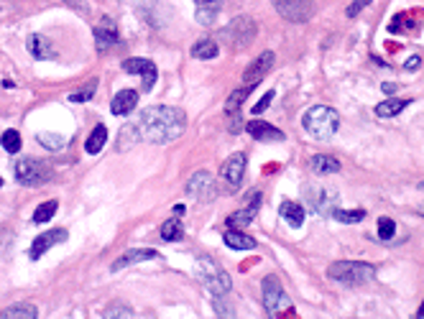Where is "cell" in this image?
<instances>
[{
  "label": "cell",
  "instance_id": "6da1fadb",
  "mask_svg": "<svg viewBox=\"0 0 424 319\" xmlns=\"http://www.w3.org/2000/svg\"><path fill=\"white\" fill-rule=\"evenodd\" d=\"M184 125H187L184 110L172 108V105L146 108L141 113V117H138L141 140H149V143H156V146H164V143L177 140L184 133Z\"/></svg>",
  "mask_w": 424,
  "mask_h": 319
},
{
  "label": "cell",
  "instance_id": "7a4b0ae2",
  "mask_svg": "<svg viewBox=\"0 0 424 319\" xmlns=\"http://www.w3.org/2000/svg\"><path fill=\"white\" fill-rule=\"evenodd\" d=\"M302 128H304V133L309 138L327 140L338 133L340 117H338V113L332 108H327V105H314V108H309L304 115H302Z\"/></svg>",
  "mask_w": 424,
  "mask_h": 319
},
{
  "label": "cell",
  "instance_id": "3957f363",
  "mask_svg": "<svg viewBox=\"0 0 424 319\" xmlns=\"http://www.w3.org/2000/svg\"><path fill=\"white\" fill-rule=\"evenodd\" d=\"M327 279L343 286H368L376 279V265L363 263V261H338L327 268Z\"/></svg>",
  "mask_w": 424,
  "mask_h": 319
},
{
  "label": "cell",
  "instance_id": "277c9868",
  "mask_svg": "<svg viewBox=\"0 0 424 319\" xmlns=\"http://www.w3.org/2000/svg\"><path fill=\"white\" fill-rule=\"evenodd\" d=\"M197 265H199V279H202V284L207 286V291H210L212 296H228L230 294L233 281H230L228 271H225L215 258L202 256L199 261H197Z\"/></svg>",
  "mask_w": 424,
  "mask_h": 319
},
{
  "label": "cell",
  "instance_id": "5b68a950",
  "mask_svg": "<svg viewBox=\"0 0 424 319\" xmlns=\"http://www.w3.org/2000/svg\"><path fill=\"white\" fill-rule=\"evenodd\" d=\"M16 179L24 187H39V184H47L51 179V169L44 161H39V158L26 156V158H21L16 164Z\"/></svg>",
  "mask_w": 424,
  "mask_h": 319
},
{
  "label": "cell",
  "instance_id": "8992f818",
  "mask_svg": "<svg viewBox=\"0 0 424 319\" xmlns=\"http://www.w3.org/2000/svg\"><path fill=\"white\" fill-rule=\"evenodd\" d=\"M256 33H259V28H256V21H253V18L238 16L222 28L220 36L228 41V44H233L236 49H245L253 39H256Z\"/></svg>",
  "mask_w": 424,
  "mask_h": 319
},
{
  "label": "cell",
  "instance_id": "52a82bcc",
  "mask_svg": "<svg viewBox=\"0 0 424 319\" xmlns=\"http://www.w3.org/2000/svg\"><path fill=\"white\" fill-rule=\"evenodd\" d=\"M302 195H304V202L317 215H330L338 207V192H332L330 187H312V184H307L302 189Z\"/></svg>",
  "mask_w": 424,
  "mask_h": 319
},
{
  "label": "cell",
  "instance_id": "ba28073f",
  "mask_svg": "<svg viewBox=\"0 0 424 319\" xmlns=\"http://www.w3.org/2000/svg\"><path fill=\"white\" fill-rule=\"evenodd\" d=\"M274 8L291 24H307L314 13V0H274Z\"/></svg>",
  "mask_w": 424,
  "mask_h": 319
},
{
  "label": "cell",
  "instance_id": "9c48e42d",
  "mask_svg": "<svg viewBox=\"0 0 424 319\" xmlns=\"http://www.w3.org/2000/svg\"><path fill=\"white\" fill-rule=\"evenodd\" d=\"M187 195L197 202H210L218 195V184L210 172H197L192 174V179L187 181Z\"/></svg>",
  "mask_w": 424,
  "mask_h": 319
},
{
  "label": "cell",
  "instance_id": "30bf717a",
  "mask_svg": "<svg viewBox=\"0 0 424 319\" xmlns=\"http://www.w3.org/2000/svg\"><path fill=\"white\" fill-rule=\"evenodd\" d=\"M286 304H289V299H286V291H284L282 281L276 279L274 273L266 276V279H263V309H266L268 314H276V311L282 309V306H286Z\"/></svg>",
  "mask_w": 424,
  "mask_h": 319
},
{
  "label": "cell",
  "instance_id": "8fae6325",
  "mask_svg": "<svg viewBox=\"0 0 424 319\" xmlns=\"http://www.w3.org/2000/svg\"><path fill=\"white\" fill-rule=\"evenodd\" d=\"M123 72H128V74H141L143 90H146V92L154 90V85H156V79H158L156 64L149 62V59H141V56H131V59H126V62H123Z\"/></svg>",
  "mask_w": 424,
  "mask_h": 319
},
{
  "label": "cell",
  "instance_id": "7c38bea8",
  "mask_svg": "<svg viewBox=\"0 0 424 319\" xmlns=\"http://www.w3.org/2000/svg\"><path fill=\"white\" fill-rule=\"evenodd\" d=\"M70 238V233L64 230V227H54V230H47V233H41L36 240L31 243V250H28V258L31 261H39L47 250H51L54 245H59V243H64Z\"/></svg>",
  "mask_w": 424,
  "mask_h": 319
},
{
  "label": "cell",
  "instance_id": "4fadbf2b",
  "mask_svg": "<svg viewBox=\"0 0 424 319\" xmlns=\"http://www.w3.org/2000/svg\"><path fill=\"white\" fill-rule=\"evenodd\" d=\"M95 44H97V51H108V49L118 47L120 41V33H118V26L113 18H102L100 24L95 26Z\"/></svg>",
  "mask_w": 424,
  "mask_h": 319
},
{
  "label": "cell",
  "instance_id": "5bb4252c",
  "mask_svg": "<svg viewBox=\"0 0 424 319\" xmlns=\"http://www.w3.org/2000/svg\"><path fill=\"white\" fill-rule=\"evenodd\" d=\"M243 177H245V154L238 151V154H233L228 161L222 164V179L228 181L233 189H238L243 184Z\"/></svg>",
  "mask_w": 424,
  "mask_h": 319
},
{
  "label": "cell",
  "instance_id": "9a60e30c",
  "mask_svg": "<svg viewBox=\"0 0 424 319\" xmlns=\"http://www.w3.org/2000/svg\"><path fill=\"white\" fill-rule=\"evenodd\" d=\"M271 69H274V51H263V54L243 72V82L245 85H259L261 79L266 77Z\"/></svg>",
  "mask_w": 424,
  "mask_h": 319
},
{
  "label": "cell",
  "instance_id": "2e32d148",
  "mask_svg": "<svg viewBox=\"0 0 424 319\" xmlns=\"http://www.w3.org/2000/svg\"><path fill=\"white\" fill-rule=\"evenodd\" d=\"M245 131L251 136L253 140H261V143H282L284 140V133L279 128H274L271 123H263V120H251L245 125Z\"/></svg>",
  "mask_w": 424,
  "mask_h": 319
},
{
  "label": "cell",
  "instance_id": "e0dca14e",
  "mask_svg": "<svg viewBox=\"0 0 424 319\" xmlns=\"http://www.w3.org/2000/svg\"><path fill=\"white\" fill-rule=\"evenodd\" d=\"M154 258H158L156 250H151V248H131V250H126V253H123V256H120L118 261L111 265V271H123V268H128V265L143 263V261H154Z\"/></svg>",
  "mask_w": 424,
  "mask_h": 319
},
{
  "label": "cell",
  "instance_id": "ac0fdd59",
  "mask_svg": "<svg viewBox=\"0 0 424 319\" xmlns=\"http://www.w3.org/2000/svg\"><path fill=\"white\" fill-rule=\"evenodd\" d=\"M259 207H261V195H253V199L245 204L243 210H238L230 215L228 227H233V230H238V227H248L253 220H256V215H259Z\"/></svg>",
  "mask_w": 424,
  "mask_h": 319
},
{
  "label": "cell",
  "instance_id": "d6986e66",
  "mask_svg": "<svg viewBox=\"0 0 424 319\" xmlns=\"http://www.w3.org/2000/svg\"><path fill=\"white\" fill-rule=\"evenodd\" d=\"M136 105H138V92H136V90H120V92L113 97L111 110H113V115L126 117L133 113Z\"/></svg>",
  "mask_w": 424,
  "mask_h": 319
},
{
  "label": "cell",
  "instance_id": "ffe728a7",
  "mask_svg": "<svg viewBox=\"0 0 424 319\" xmlns=\"http://www.w3.org/2000/svg\"><path fill=\"white\" fill-rule=\"evenodd\" d=\"M26 49H28V54L33 56V59H54L56 51L54 47H51V41L47 39V36H41V33H31L28 39H26Z\"/></svg>",
  "mask_w": 424,
  "mask_h": 319
},
{
  "label": "cell",
  "instance_id": "44dd1931",
  "mask_svg": "<svg viewBox=\"0 0 424 319\" xmlns=\"http://www.w3.org/2000/svg\"><path fill=\"white\" fill-rule=\"evenodd\" d=\"M279 212H282V218L286 220V225L294 227V230L304 225L307 210L299 202H289V199H286V202H282V210H279Z\"/></svg>",
  "mask_w": 424,
  "mask_h": 319
},
{
  "label": "cell",
  "instance_id": "7402d4cb",
  "mask_svg": "<svg viewBox=\"0 0 424 319\" xmlns=\"http://www.w3.org/2000/svg\"><path fill=\"white\" fill-rule=\"evenodd\" d=\"M309 169L314 174H338L340 172V161L335 156H327V154H317L309 158Z\"/></svg>",
  "mask_w": 424,
  "mask_h": 319
},
{
  "label": "cell",
  "instance_id": "603a6c76",
  "mask_svg": "<svg viewBox=\"0 0 424 319\" xmlns=\"http://www.w3.org/2000/svg\"><path fill=\"white\" fill-rule=\"evenodd\" d=\"M105 143H108V128L105 125H95L92 128V133L87 136V140H85V151L90 156H95V154H100L102 148H105Z\"/></svg>",
  "mask_w": 424,
  "mask_h": 319
},
{
  "label": "cell",
  "instance_id": "cb8c5ba5",
  "mask_svg": "<svg viewBox=\"0 0 424 319\" xmlns=\"http://www.w3.org/2000/svg\"><path fill=\"white\" fill-rule=\"evenodd\" d=\"M39 311L33 304H13V306H6L0 311V319H36Z\"/></svg>",
  "mask_w": 424,
  "mask_h": 319
},
{
  "label": "cell",
  "instance_id": "d4e9b609",
  "mask_svg": "<svg viewBox=\"0 0 424 319\" xmlns=\"http://www.w3.org/2000/svg\"><path fill=\"white\" fill-rule=\"evenodd\" d=\"M222 240H225V245L233 250H253L256 248V240H253L251 235L238 233V230H228V233L222 235Z\"/></svg>",
  "mask_w": 424,
  "mask_h": 319
},
{
  "label": "cell",
  "instance_id": "484cf974",
  "mask_svg": "<svg viewBox=\"0 0 424 319\" xmlns=\"http://www.w3.org/2000/svg\"><path fill=\"white\" fill-rule=\"evenodd\" d=\"M218 54H220V49H218V44L212 39L197 41L195 47H192V56H195V59H202V62H210V59H215Z\"/></svg>",
  "mask_w": 424,
  "mask_h": 319
},
{
  "label": "cell",
  "instance_id": "4316f807",
  "mask_svg": "<svg viewBox=\"0 0 424 319\" xmlns=\"http://www.w3.org/2000/svg\"><path fill=\"white\" fill-rule=\"evenodd\" d=\"M404 108H409V100H399V97H393V100L378 102V105H376V115L378 117H393V115H399Z\"/></svg>",
  "mask_w": 424,
  "mask_h": 319
},
{
  "label": "cell",
  "instance_id": "83f0119b",
  "mask_svg": "<svg viewBox=\"0 0 424 319\" xmlns=\"http://www.w3.org/2000/svg\"><path fill=\"white\" fill-rule=\"evenodd\" d=\"M161 238H164L166 243H179L181 238H184V227H181V222L177 215H174L172 220H166L164 225H161Z\"/></svg>",
  "mask_w": 424,
  "mask_h": 319
},
{
  "label": "cell",
  "instance_id": "f1b7e54d",
  "mask_svg": "<svg viewBox=\"0 0 424 319\" xmlns=\"http://www.w3.org/2000/svg\"><path fill=\"white\" fill-rule=\"evenodd\" d=\"M218 13H220V3H204V6L197 8L195 18L199 26H212L215 24V18H218Z\"/></svg>",
  "mask_w": 424,
  "mask_h": 319
},
{
  "label": "cell",
  "instance_id": "f546056e",
  "mask_svg": "<svg viewBox=\"0 0 424 319\" xmlns=\"http://www.w3.org/2000/svg\"><path fill=\"white\" fill-rule=\"evenodd\" d=\"M256 90V85H245V87H240V90H236V92L230 95L228 97V102H225V110H228L230 115H236L238 110H240V105L245 102V97Z\"/></svg>",
  "mask_w": 424,
  "mask_h": 319
},
{
  "label": "cell",
  "instance_id": "4dcf8cb0",
  "mask_svg": "<svg viewBox=\"0 0 424 319\" xmlns=\"http://www.w3.org/2000/svg\"><path fill=\"white\" fill-rule=\"evenodd\" d=\"M141 140V133H138V125H123L120 128V138H118V151H128V148Z\"/></svg>",
  "mask_w": 424,
  "mask_h": 319
},
{
  "label": "cell",
  "instance_id": "1f68e13d",
  "mask_svg": "<svg viewBox=\"0 0 424 319\" xmlns=\"http://www.w3.org/2000/svg\"><path fill=\"white\" fill-rule=\"evenodd\" d=\"M97 79H90L87 85H82L79 90H74V92H70V102H90L95 97V92H97Z\"/></svg>",
  "mask_w": 424,
  "mask_h": 319
},
{
  "label": "cell",
  "instance_id": "d6a6232c",
  "mask_svg": "<svg viewBox=\"0 0 424 319\" xmlns=\"http://www.w3.org/2000/svg\"><path fill=\"white\" fill-rule=\"evenodd\" d=\"M330 215H332L335 220H338V222L353 225V222H361V220L366 218V210H340V207H335V210H332Z\"/></svg>",
  "mask_w": 424,
  "mask_h": 319
},
{
  "label": "cell",
  "instance_id": "836d02e7",
  "mask_svg": "<svg viewBox=\"0 0 424 319\" xmlns=\"http://www.w3.org/2000/svg\"><path fill=\"white\" fill-rule=\"evenodd\" d=\"M56 207H59V202H56V199H49V202H44L39 210L33 212V222H36V225H44V222H49V220L56 215Z\"/></svg>",
  "mask_w": 424,
  "mask_h": 319
},
{
  "label": "cell",
  "instance_id": "e575fe53",
  "mask_svg": "<svg viewBox=\"0 0 424 319\" xmlns=\"http://www.w3.org/2000/svg\"><path fill=\"white\" fill-rule=\"evenodd\" d=\"M0 146L6 148L8 154H18V151H21V136H18V131L3 133V136H0Z\"/></svg>",
  "mask_w": 424,
  "mask_h": 319
},
{
  "label": "cell",
  "instance_id": "d590c367",
  "mask_svg": "<svg viewBox=\"0 0 424 319\" xmlns=\"http://www.w3.org/2000/svg\"><path fill=\"white\" fill-rule=\"evenodd\" d=\"M39 143L41 146L51 148V151H62L67 140H64L62 136H54V133H39Z\"/></svg>",
  "mask_w": 424,
  "mask_h": 319
},
{
  "label": "cell",
  "instance_id": "8d00e7d4",
  "mask_svg": "<svg viewBox=\"0 0 424 319\" xmlns=\"http://www.w3.org/2000/svg\"><path fill=\"white\" fill-rule=\"evenodd\" d=\"M393 235H396V222H393L391 218L378 220V238H381V240H391Z\"/></svg>",
  "mask_w": 424,
  "mask_h": 319
},
{
  "label": "cell",
  "instance_id": "74e56055",
  "mask_svg": "<svg viewBox=\"0 0 424 319\" xmlns=\"http://www.w3.org/2000/svg\"><path fill=\"white\" fill-rule=\"evenodd\" d=\"M102 317H133V309L131 306H123V304H113L102 311Z\"/></svg>",
  "mask_w": 424,
  "mask_h": 319
},
{
  "label": "cell",
  "instance_id": "f35d334b",
  "mask_svg": "<svg viewBox=\"0 0 424 319\" xmlns=\"http://www.w3.org/2000/svg\"><path fill=\"white\" fill-rule=\"evenodd\" d=\"M271 102H274V90H268V92L263 95V97H261L256 105H253V115H261V113H266Z\"/></svg>",
  "mask_w": 424,
  "mask_h": 319
},
{
  "label": "cell",
  "instance_id": "ab89813d",
  "mask_svg": "<svg viewBox=\"0 0 424 319\" xmlns=\"http://www.w3.org/2000/svg\"><path fill=\"white\" fill-rule=\"evenodd\" d=\"M368 3H370V0H353V3H350V8H348V18H355L363 8H366V6H368Z\"/></svg>",
  "mask_w": 424,
  "mask_h": 319
},
{
  "label": "cell",
  "instance_id": "60d3db41",
  "mask_svg": "<svg viewBox=\"0 0 424 319\" xmlns=\"http://www.w3.org/2000/svg\"><path fill=\"white\" fill-rule=\"evenodd\" d=\"M419 67H422V59H419V56H409L407 64H404V69L407 72H416Z\"/></svg>",
  "mask_w": 424,
  "mask_h": 319
},
{
  "label": "cell",
  "instance_id": "b9f144b4",
  "mask_svg": "<svg viewBox=\"0 0 424 319\" xmlns=\"http://www.w3.org/2000/svg\"><path fill=\"white\" fill-rule=\"evenodd\" d=\"M381 90H384V92H386V95H396V90H399V87L393 85V82H386V85H384V87H381Z\"/></svg>",
  "mask_w": 424,
  "mask_h": 319
},
{
  "label": "cell",
  "instance_id": "7bdbcfd3",
  "mask_svg": "<svg viewBox=\"0 0 424 319\" xmlns=\"http://www.w3.org/2000/svg\"><path fill=\"white\" fill-rule=\"evenodd\" d=\"M174 215L181 218V215H184V204H177V207H174Z\"/></svg>",
  "mask_w": 424,
  "mask_h": 319
},
{
  "label": "cell",
  "instance_id": "ee69618b",
  "mask_svg": "<svg viewBox=\"0 0 424 319\" xmlns=\"http://www.w3.org/2000/svg\"><path fill=\"white\" fill-rule=\"evenodd\" d=\"M197 6H204V3H220V0H195Z\"/></svg>",
  "mask_w": 424,
  "mask_h": 319
},
{
  "label": "cell",
  "instance_id": "f6af8a7d",
  "mask_svg": "<svg viewBox=\"0 0 424 319\" xmlns=\"http://www.w3.org/2000/svg\"><path fill=\"white\" fill-rule=\"evenodd\" d=\"M416 317H424V302H422V306H419V311H416Z\"/></svg>",
  "mask_w": 424,
  "mask_h": 319
},
{
  "label": "cell",
  "instance_id": "bcb514c9",
  "mask_svg": "<svg viewBox=\"0 0 424 319\" xmlns=\"http://www.w3.org/2000/svg\"><path fill=\"white\" fill-rule=\"evenodd\" d=\"M419 215H424V204H422V207H419Z\"/></svg>",
  "mask_w": 424,
  "mask_h": 319
},
{
  "label": "cell",
  "instance_id": "7dc6e473",
  "mask_svg": "<svg viewBox=\"0 0 424 319\" xmlns=\"http://www.w3.org/2000/svg\"><path fill=\"white\" fill-rule=\"evenodd\" d=\"M0 187H3V179H0Z\"/></svg>",
  "mask_w": 424,
  "mask_h": 319
}]
</instances>
